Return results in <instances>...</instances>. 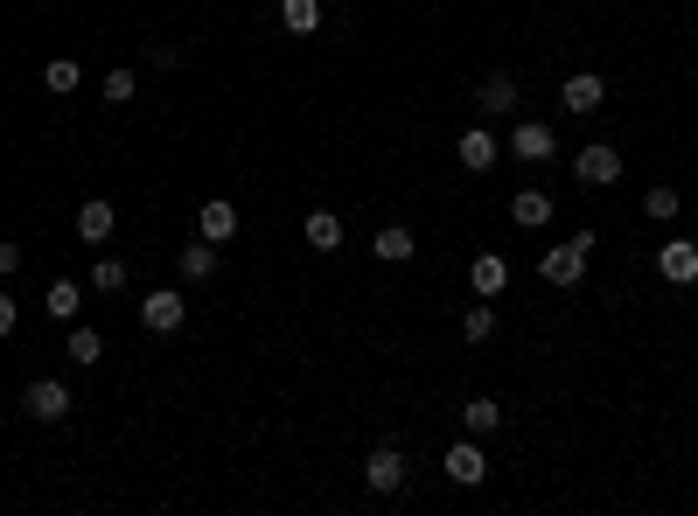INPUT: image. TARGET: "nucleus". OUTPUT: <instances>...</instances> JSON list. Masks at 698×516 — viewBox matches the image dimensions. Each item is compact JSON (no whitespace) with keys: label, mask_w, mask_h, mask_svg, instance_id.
I'll use <instances>...</instances> for the list:
<instances>
[{"label":"nucleus","mask_w":698,"mask_h":516,"mask_svg":"<svg viewBox=\"0 0 698 516\" xmlns=\"http://www.w3.org/2000/svg\"><path fill=\"white\" fill-rule=\"evenodd\" d=\"M656 273H664L671 286H698V244H691V238L656 244Z\"/></svg>","instance_id":"obj_7"},{"label":"nucleus","mask_w":698,"mask_h":516,"mask_svg":"<svg viewBox=\"0 0 698 516\" xmlns=\"http://www.w3.org/2000/svg\"><path fill=\"white\" fill-rule=\"evenodd\" d=\"M175 265H182V279H188V286H203V279L217 273V244H210V238L182 244V259H175Z\"/></svg>","instance_id":"obj_17"},{"label":"nucleus","mask_w":698,"mask_h":516,"mask_svg":"<svg viewBox=\"0 0 698 516\" xmlns=\"http://www.w3.org/2000/svg\"><path fill=\"white\" fill-rule=\"evenodd\" d=\"M600 99H608V78H594V70H573V78L559 84L565 112H600Z\"/></svg>","instance_id":"obj_10"},{"label":"nucleus","mask_w":698,"mask_h":516,"mask_svg":"<svg viewBox=\"0 0 698 516\" xmlns=\"http://www.w3.org/2000/svg\"><path fill=\"white\" fill-rule=\"evenodd\" d=\"M279 22H287V35H314L322 28V0H279Z\"/></svg>","instance_id":"obj_22"},{"label":"nucleus","mask_w":698,"mask_h":516,"mask_svg":"<svg viewBox=\"0 0 698 516\" xmlns=\"http://www.w3.org/2000/svg\"><path fill=\"white\" fill-rule=\"evenodd\" d=\"M370 252L385 259V265H405L412 252H420V244H412V231H405V223H385V231L370 238Z\"/></svg>","instance_id":"obj_18"},{"label":"nucleus","mask_w":698,"mask_h":516,"mask_svg":"<svg viewBox=\"0 0 698 516\" xmlns=\"http://www.w3.org/2000/svg\"><path fill=\"white\" fill-rule=\"evenodd\" d=\"M300 238H308V252H335V244H343V217H335V209H314V217L300 223Z\"/></svg>","instance_id":"obj_16"},{"label":"nucleus","mask_w":698,"mask_h":516,"mask_svg":"<svg viewBox=\"0 0 698 516\" xmlns=\"http://www.w3.org/2000/svg\"><path fill=\"white\" fill-rule=\"evenodd\" d=\"M22 273V244H0V279H14Z\"/></svg>","instance_id":"obj_29"},{"label":"nucleus","mask_w":698,"mask_h":516,"mask_svg":"<svg viewBox=\"0 0 698 516\" xmlns=\"http://www.w3.org/2000/svg\"><path fill=\"white\" fill-rule=\"evenodd\" d=\"M112 231H119V209H112L105 196H91V203H78V238H84V244H105Z\"/></svg>","instance_id":"obj_13"},{"label":"nucleus","mask_w":698,"mask_h":516,"mask_svg":"<svg viewBox=\"0 0 698 516\" xmlns=\"http://www.w3.org/2000/svg\"><path fill=\"white\" fill-rule=\"evenodd\" d=\"M22 412L35 418V426H64L70 418V385L64 377H35V385L22 391Z\"/></svg>","instance_id":"obj_2"},{"label":"nucleus","mask_w":698,"mask_h":516,"mask_svg":"<svg viewBox=\"0 0 698 516\" xmlns=\"http://www.w3.org/2000/svg\"><path fill=\"white\" fill-rule=\"evenodd\" d=\"M99 356H105V335L99 329H70V363H78V370H91Z\"/></svg>","instance_id":"obj_25"},{"label":"nucleus","mask_w":698,"mask_h":516,"mask_svg":"<svg viewBox=\"0 0 698 516\" xmlns=\"http://www.w3.org/2000/svg\"><path fill=\"white\" fill-rule=\"evenodd\" d=\"M511 223H517V231H545V223H552V196H545V188H517V196H511Z\"/></svg>","instance_id":"obj_14"},{"label":"nucleus","mask_w":698,"mask_h":516,"mask_svg":"<svg viewBox=\"0 0 698 516\" xmlns=\"http://www.w3.org/2000/svg\"><path fill=\"white\" fill-rule=\"evenodd\" d=\"M440 468H447V482H455V489H482V482H489V454L476 447V433H468V439H455Z\"/></svg>","instance_id":"obj_5"},{"label":"nucleus","mask_w":698,"mask_h":516,"mask_svg":"<svg viewBox=\"0 0 698 516\" xmlns=\"http://www.w3.org/2000/svg\"><path fill=\"white\" fill-rule=\"evenodd\" d=\"M496 426H503V405H496V398H468V405H461V433L489 439Z\"/></svg>","instance_id":"obj_19"},{"label":"nucleus","mask_w":698,"mask_h":516,"mask_svg":"<svg viewBox=\"0 0 698 516\" xmlns=\"http://www.w3.org/2000/svg\"><path fill=\"white\" fill-rule=\"evenodd\" d=\"M43 308H49V321H78V308H84V286H78V279H56L49 294H43Z\"/></svg>","instance_id":"obj_21"},{"label":"nucleus","mask_w":698,"mask_h":516,"mask_svg":"<svg viewBox=\"0 0 698 516\" xmlns=\"http://www.w3.org/2000/svg\"><path fill=\"white\" fill-rule=\"evenodd\" d=\"M196 231L210 238V244H231V238H238V203H224V196H210V203L196 209Z\"/></svg>","instance_id":"obj_12"},{"label":"nucleus","mask_w":698,"mask_h":516,"mask_svg":"<svg viewBox=\"0 0 698 516\" xmlns=\"http://www.w3.org/2000/svg\"><path fill=\"white\" fill-rule=\"evenodd\" d=\"M455 154H461V168H468V175H489V168H496V154H503V147H496V133L468 126L461 140H455Z\"/></svg>","instance_id":"obj_11"},{"label":"nucleus","mask_w":698,"mask_h":516,"mask_svg":"<svg viewBox=\"0 0 698 516\" xmlns=\"http://www.w3.org/2000/svg\"><path fill=\"white\" fill-rule=\"evenodd\" d=\"M517 99H524V84L511 78V70H489V78L476 84V105L489 112V119H503V112H517Z\"/></svg>","instance_id":"obj_8"},{"label":"nucleus","mask_w":698,"mask_h":516,"mask_svg":"<svg viewBox=\"0 0 698 516\" xmlns=\"http://www.w3.org/2000/svg\"><path fill=\"white\" fill-rule=\"evenodd\" d=\"M126 279H134V265H126V259H99V265H91V286H99V294H126Z\"/></svg>","instance_id":"obj_24"},{"label":"nucleus","mask_w":698,"mask_h":516,"mask_svg":"<svg viewBox=\"0 0 698 516\" xmlns=\"http://www.w3.org/2000/svg\"><path fill=\"white\" fill-rule=\"evenodd\" d=\"M14 329H22V308H14V294H8V286H0V342H8Z\"/></svg>","instance_id":"obj_28"},{"label":"nucleus","mask_w":698,"mask_h":516,"mask_svg":"<svg viewBox=\"0 0 698 516\" xmlns=\"http://www.w3.org/2000/svg\"><path fill=\"white\" fill-rule=\"evenodd\" d=\"M140 321H147L155 335H175L182 321H188V300H182V286H155V294L140 300Z\"/></svg>","instance_id":"obj_4"},{"label":"nucleus","mask_w":698,"mask_h":516,"mask_svg":"<svg viewBox=\"0 0 698 516\" xmlns=\"http://www.w3.org/2000/svg\"><path fill=\"white\" fill-rule=\"evenodd\" d=\"M134 91H140V78H134V70H105V105H134Z\"/></svg>","instance_id":"obj_26"},{"label":"nucleus","mask_w":698,"mask_h":516,"mask_svg":"<svg viewBox=\"0 0 698 516\" xmlns=\"http://www.w3.org/2000/svg\"><path fill=\"white\" fill-rule=\"evenodd\" d=\"M573 182H587V188H615V182H621V154H615L608 140L580 147V154H573Z\"/></svg>","instance_id":"obj_3"},{"label":"nucleus","mask_w":698,"mask_h":516,"mask_svg":"<svg viewBox=\"0 0 698 516\" xmlns=\"http://www.w3.org/2000/svg\"><path fill=\"white\" fill-rule=\"evenodd\" d=\"M643 209H650L656 223H671L677 209H685V196H677V188H650V196H643Z\"/></svg>","instance_id":"obj_27"},{"label":"nucleus","mask_w":698,"mask_h":516,"mask_svg":"<svg viewBox=\"0 0 698 516\" xmlns=\"http://www.w3.org/2000/svg\"><path fill=\"white\" fill-rule=\"evenodd\" d=\"M364 489L370 495H399L405 489V454L399 447H370L364 454Z\"/></svg>","instance_id":"obj_6"},{"label":"nucleus","mask_w":698,"mask_h":516,"mask_svg":"<svg viewBox=\"0 0 698 516\" xmlns=\"http://www.w3.org/2000/svg\"><path fill=\"white\" fill-rule=\"evenodd\" d=\"M496 335V308H489V300H468L461 308V342H489Z\"/></svg>","instance_id":"obj_23"},{"label":"nucleus","mask_w":698,"mask_h":516,"mask_svg":"<svg viewBox=\"0 0 698 516\" xmlns=\"http://www.w3.org/2000/svg\"><path fill=\"white\" fill-rule=\"evenodd\" d=\"M511 154H517V161H552V154H559V133L545 126V119H524V126L511 133Z\"/></svg>","instance_id":"obj_9"},{"label":"nucleus","mask_w":698,"mask_h":516,"mask_svg":"<svg viewBox=\"0 0 698 516\" xmlns=\"http://www.w3.org/2000/svg\"><path fill=\"white\" fill-rule=\"evenodd\" d=\"M84 84V70H78V56H49L43 64V91H56V99H70V91Z\"/></svg>","instance_id":"obj_20"},{"label":"nucleus","mask_w":698,"mask_h":516,"mask_svg":"<svg viewBox=\"0 0 698 516\" xmlns=\"http://www.w3.org/2000/svg\"><path fill=\"white\" fill-rule=\"evenodd\" d=\"M468 286H476V300H496L503 286H511V265H503L496 252H482L476 265H468Z\"/></svg>","instance_id":"obj_15"},{"label":"nucleus","mask_w":698,"mask_h":516,"mask_svg":"<svg viewBox=\"0 0 698 516\" xmlns=\"http://www.w3.org/2000/svg\"><path fill=\"white\" fill-rule=\"evenodd\" d=\"M587 259H594V231H573V244H545L538 273H545V286H580L587 279Z\"/></svg>","instance_id":"obj_1"}]
</instances>
